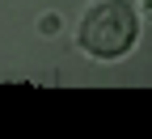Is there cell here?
Instances as JSON below:
<instances>
[{
	"instance_id": "1",
	"label": "cell",
	"mask_w": 152,
	"mask_h": 139,
	"mask_svg": "<svg viewBox=\"0 0 152 139\" xmlns=\"http://www.w3.org/2000/svg\"><path fill=\"white\" fill-rule=\"evenodd\" d=\"M144 17L135 0H93L76 21V51L89 63H118L135 51Z\"/></svg>"
},
{
	"instance_id": "2",
	"label": "cell",
	"mask_w": 152,
	"mask_h": 139,
	"mask_svg": "<svg viewBox=\"0 0 152 139\" xmlns=\"http://www.w3.org/2000/svg\"><path fill=\"white\" fill-rule=\"evenodd\" d=\"M59 30H64V17L59 13H42V17H38V34L51 38V34H59Z\"/></svg>"
},
{
	"instance_id": "3",
	"label": "cell",
	"mask_w": 152,
	"mask_h": 139,
	"mask_svg": "<svg viewBox=\"0 0 152 139\" xmlns=\"http://www.w3.org/2000/svg\"><path fill=\"white\" fill-rule=\"evenodd\" d=\"M135 9H144V17H148V9H152V0H140V4H135Z\"/></svg>"
}]
</instances>
